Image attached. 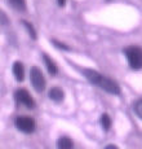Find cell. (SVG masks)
<instances>
[{
  "mask_svg": "<svg viewBox=\"0 0 142 149\" xmlns=\"http://www.w3.org/2000/svg\"><path fill=\"white\" fill-rule=\"evenodd\" d=\"M97 86H99V88L105 90L106 92L112 93V95H118V93L120 92V87H119L118 83L115 81H112V79L107 78V77H105V75H101Z\"/></svg>",
  "mask_w": 142,
  "mask_h": 149,
  "instance_id": "cell-4",
  "label": "cell"
},
{
  "mask_svg": "<svg viewBox=\"0 0 142 149\" xmlns=\"http://www.w3.org/2000/svg\"><path fill=\"white\" fill-rule=\"evenodd\" d=\"M134 111H136V114L142 119V99L138 100V101L134 104Z\"/></svg>",
  "mask_w": 142,
  "mask_h": 149,
  "instance_id": "cell-12",
  "label": "cell"
},
{
  "mask_svg": "<svg viewBox=\"0 0 142 149\" xmlns=\"http://www.w3.org/2000/svg\"><path fill=\"white\" fill-rule=\"evenodd\" d=\"M57 147L59 149H70V148H72V141H71L69 137H61L57 141Z\"/></svg>",
  "mask_w": 142,
  "mask_h": 149,
  "instance_id": "cell-9",
  "label": "cell"
},
{
  "mask_svg": "<svg viewBox=\"0 0 142 149\" xmlns=\"http://www.w3.org/2000/svg\"><path fill=\"white\" fill-rule=\"evenodd\" d=\"M14 97H16V100H17L18 104L25 105V107H27V108L35 107V102H34L32 97L30 96V93H28L26 90H18L16 92V95H14Z\"/></svg>",
  "mask_w": 142,
  "mask_h": 149,
  "instance_id": "cell-5",
  "label": "cell"
},
{
  "mask_svg": "<svg viewBox=\"0 0 142 149\" xmlns=\"http://www.w3.org/2000/svg\"><path fill=\"white\" fill-rule=\"evenodd\" d=\"M101 125L106 131L110 128V126H111V119H110V117L107 116V114H103V116L101 117Z\"/></svg>",
  "mask_w": 142,
  "mask_h": 149,
  "instance_id": "cell-11",
  "label": "cell"
},
{
  "mask_svg": "<svg viewBox=\"0 0 142 149\" xmlns=\"http://www.w3.org/2000/svg\"><path fill=\"white\" fill-rule=\"evenodd\" d=\"M30 79H31V84H32V87L35 88V91L41 92V91L45 88V79H44V77H43L41 71L36 66L31 68Z\"/></svg>",
  "mask_w": 142,
  "mask_h": 149,
  "instance_id": "cell-3",
  "label": "cell"
},
{
  "mask_svg": "<svg viewBox=\"0 0 142 149\" xmlns=\"http://www.w3.org/2000/svg\"><path fill=\"white\" fill-rule=\"evenodd\" d=\"M43 58H44V62H45V65H47V69H48V71H49V74H56L57 66L54 62H53L47 54H43Z\"/></svg>",
  "mask_w": 142,
  "mask_h": 149,
  "instance_id": "cell-8",
  "label": "cell"
},
{
  "mask_svg": "<svg viewBox=\"0 0 142 149\" xmlns=\"http://www.w3.org/2000/svg\"><path fill=\"white\" fill-rule=\"evenodd\" d=\"M58 1V5H61V7H63L65 3H66V0H57Z\"/></svg>",
  "mask_w": 142,
  "mask_h": 149,
  "instance_id": "cell-13",
  "label": "cell"
},
{
  "mask_svg": "<svg viewBox=\"0 0 142 149\" xmlns=\"http://www.w3.org/2000/svg\"><path fill=\"white\" fill-rule=\"evenodd\" d=\"M14 123H16V127L25 134H31L35 130V121L31 117L19 116L16 118V122Z\"/></svg>",
  "mask_w": 142,
  "mask_h": 149,
  "instance_id": "cell-2",
  "label": "cell"
},
{
  "mask_svg": "<svg viewBox=\"0 0 142 149\" xmlns=\"http://www.w3.org/2000/svg\"><path fill=\"white\" fill-rule=\"evenodd\" d=\"M9 3L17 10H25V8H26V1L25 0H9Z\"/></svg>",
  "mask_w": 142,
  "mask_h": 149,
  "instance_id": "cell-10",
  "label": "cell"
},
{
  "mask_svg": "<svg viewBox=\"0 0 142 149\" xmlns=\"http://www.w3.org/2000/svg\"><path fill=\"white\" fill-rule=\"evenodd\" d=\"M49 97L53 100V101H57V102H59V101H62L63 100V92H62L59 88H52V90L49 91Z\"/></svg>",
  "mask_w": 142,
  "mask_h": 149,
  "instance_id": "cell-7",
  "label": "cell"
},
{
  "mask_svg": "<svg viewBox=\"0 0 142 149\" xmlns=\"http://www.w3.org/2000/svg\"><path fill=\"white\" fill-rule=\"evenodd\" d=\"M125 56L130 68L141 69L142 68V49L138 47H129L125 49Z\"/></svg>",
  "mask_w": 142,
  "mask_h": 149,
  "instance_id": "cell-1",
  "label": "cell"
},
{
  "mask_svg": "<svg viewBox=\"0 0 142 149\" xmlns=\"http://www.w3.org/2000/svg\"><path fill=\"white\" fill-rule=\"evenodd\" d=\"M13 75L16 78V81L22 82L23 81V77H25V71H23V65L21 62H14L13 64Z\"/></svg>",
  "mask_w": 142,
  "mask_h": 149,
  "instance_id": "cell-6",
  "label": "cell"
}]
</instances>
